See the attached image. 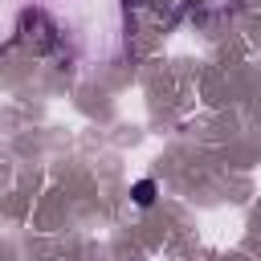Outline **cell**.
I'll list each match as a JSON object with an SVG mask.
<instances>
[{
    "label": "cell",
    "instance_id": "6da1fadb",
    "mask_svg": "<svg viewBox=\"0 0 261 261\" xmlns=\"http://www.w3.org/2000/svg\"><path fill=\"white\" fill-rule=\"evenodd\" d=\"M130 196H135L139 208H151V204H155V179H139V184L130 188Z\"/></svg>",
    "mask_w": 261,
    "mask_h": 261
}]
</instances>
